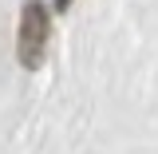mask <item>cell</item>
Wrapping results in <instances>:
<instances>
[{
  "mask_svg": "<svg viewBox=\"0 0 158 154\" xmlns=\"http://www.w3.org/2000/svg\"><path fill=\"white\" fill-rule=\"evenodd\" d=\"M48 40H52V8L44 0H28L20 8V28H16V59H20V67L36 71L44 63Z\"/></svg>",
  "mask_w": 158,
  "mask_h": 154,
  "instance_id": "obj_1",
  "label": "cell"
},
{
  "mask_svg": "<svg viewBox=\"0 0 158 154\" xmlns=\"http://www.w3.org/2000/svg\"><path fill=\"white\" fill-rule=\"evenodd\" d=\"M52 8H56V12H67V8H71V0H52Z\"/></svg>",
  "mask_w": 158,
  "mask_h": 154,
  "instance_id": "obj_2",
  "label": "cell"
}]
</instances>
